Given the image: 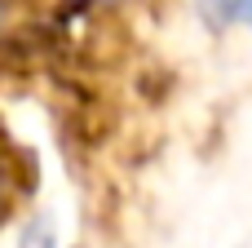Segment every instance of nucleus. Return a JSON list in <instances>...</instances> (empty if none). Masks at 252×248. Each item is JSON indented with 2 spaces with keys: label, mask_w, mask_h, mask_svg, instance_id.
Wrapping results in <instances>:
<instances>
[{
  "label": "nucleus",
  "mask_w": 252,
  "mask_h": 248,
  "mask_svg": "<svg viewBox=\"0 0 252 248\" xmlns=\"http://www.w3.org/2000/svg\"><path fill=\"white\" fill-rule=\"evenodd\" d=\"M27 248H53V231H49L44 222H35V226L27 231Z\"/></svg>",
  "instance_id": "nucleus-2"
},
{
  "label": "nucleus",
  "mask_w": 252,
  "mask_h": 248,
  "mask_svg": "<svg viewBox=\"0 0 252 248\" xmlns=\"http://www.w3.org/2000/svg\"><path fill=\"white\" fill-rule=\"evenodd\" d=\"M208 27H252V0H195Z\"/></svg>",
  "instance_id": "nucleus-1"
}]
</instances>
